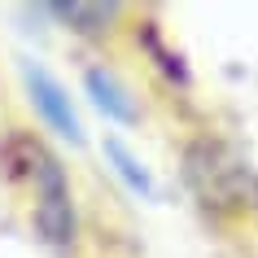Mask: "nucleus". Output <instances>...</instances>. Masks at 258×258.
<instances>
[{
    "instance_id": "20e7f679",
    "label": "nucleus",
    "mask_w": 258,
    "mask_h": 258,
    "mask_svg": "<svg viewBox=\"0 0 258 258\" xmlns=\"http://www.w3.org/2000/svg\"><path fill=\"white\" fill-rule=\"evenodd\" d=\"M83 88H88L92 105L101 109L105 118H114V122H136V118H140L132 92H127V88H122L105 66H88V70H83Z\"/></svg>"
},
{
    "instance_id": "f257e3e1",
    "label": "nucleus",
    "mask_w": 258,
    "mask_h": 258,
    "mask_svg": "<svg viewBox=\"0 0 258 258\" xmlns=\"http://www.w3.org/2000/svg\"><path fill=\"white\" fill-rule=\"evenodd\" d=\"M9 166L14 179L31 192V219L44 245H53L57 254H66L79 232V215H75V197H70L66 166L44 149L35 136H14L9 140Z\"/></svg>"
},
{
    "instance_id": "f03ea898",
    "label": "nucleus",
    "mask_w": 258,
    "mask_h": 258,
    "mask_svg": "<svg viewBox=\"0 0 258 258\" xmlns=\"http://www.w3.org/2000/svg\"><path fill=\"white\" fill-rule=\"evenodd\" d=\"M184 175H188L192 188L202 192V202H210V206L258 202V175L245 162L228 158L219 145H192L188 162H184Z\"/></svg>"
},
{
    "instance_id": "7ed1b4c3",
    "label": "nucleus",
    "mask_w": 258,
    "mask_h": 258,
    "mask_svg": "<svg viewBox=\"0 0 258 258\" xmlns=\"http://www.w3.org/2000/svg\"><path fill=\"white\" fill-rule=\"evenodd\" d=\"M22 83H27V96H31V105H35V114L53 127L57 136L70 140V145H83V127H79V114L70 105L66 88H61L40 61H22Z\"/></svg>"
},
{
    "instance_id": "39448f33",
    "label": "nucleus",
    "mask_w": 258,
    "mask_h": 258,
    "mask_svg": "<svg viewBox=\"0 0 258 258\" xmlns=\"http://www.w3.org/2000/svg\"><path fill=\"white\" fill-rule=\"evenodd\" d=\"M105 158H109V166L118 171V179L136 192V197H153V175H149V166L140 162V158L127 149L122 140H114V136L105 140Z\"/></svg>"
},
{
    "instance_id": "423d86ee",
    "label": "nucleus",
    "mask_w": 258,
    "mask_h": 258,
    "mask_svg": "<svg viewBox=\"0 0 258 258\" xmlns=\"http://www.w3.org/2000/svg\"><path fill=\"white\" fill-rule=\"evenodd\" d=\"M48 14H57V18H66V27H75V31H105L114 18L122 14V5H79V0H61V5H48Z\"/></svg>"
}]
</instances>
